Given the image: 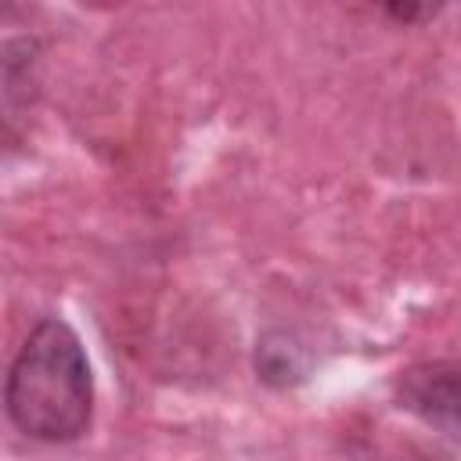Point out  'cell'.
I'll list each match as a JSON object with an SVG mask.
<instances>
[{
  "mask_svg": "<svg viewBox=\"0 0 461 461\" xmlns=\"http://www.w3.org/2000/svg\"><path fill=\"white\" fill-rule=\"evenodd\" d=\"M94 411V378L79 335L43 317L22 342L7 375L11 421L43 443H68L86 432Z\"/></svg>",
  "mask_w": 461,
  "mask_h": 461,
  "instance_id": "obj_1",
  "label": "cell"
},
{
  "mask_svg": "<svg viewBox=\"0 0 461 461\" xmlns=\"http://www.w3.org/2000/svg\"><path fill=\"white\" fill-rule=\"evenodd\" d=\"M396 403L432 432L461 443V360H432L400 371Z\"/></svg>",
  "mask_w": 461,
  "mask_h": 461,
  "instance_id": "obj_2",
  "label": "cell"
}]
</instances>
